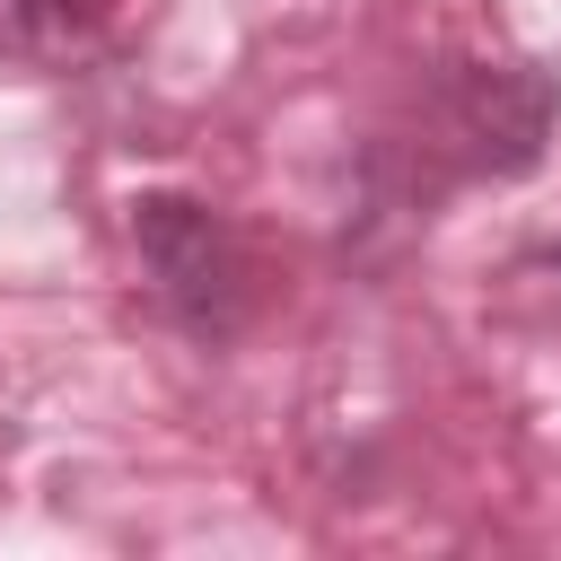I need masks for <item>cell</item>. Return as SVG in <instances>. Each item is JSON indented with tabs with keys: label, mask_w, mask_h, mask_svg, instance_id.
<instances>
[{
	"label": "cell",
	"mask_w": 561,
	"mask_h": 561,
	"mask_svg": "<svg viewBox=\"0 0 561 561\" xmlns=\"http://www.w3.org/2000/svg\"><path fill=\"white\" fill-rule=\"evenodd\" d=\"M131 237H140V263L167 298V316L184 333H237L245 324V298H254V263L237 245V228L210 210V202H184V193H140L131 202Z\"/></svg>",
	"instance_id": "6da1fadb"
},
{
	"label": "cell",
	"mask_w": 561,
	"mask_h": 561,
	"mask_svg": "<svg viewBox=\"0 0 561 561\" xmlns=\"http://www.w3.org/2000/svg\"><path fill=\"white\" fill-rule=\"evenodd\" d=\"M473 140L491 167H535L543 123H552V79L543 70H482L473 79Z\"/></svg>",
	"instance_id": "7a4b0ae2"
},
{
	"label": "cell",
	"mask_w": 561,
	"mask_h": 561,
	"mask_svg": "<svg viewBox=\"0 0 561 561\" xmlns=\"http://www.w3.org/2000/svg\"><path fill=\"white\" fill-rule=\"evenodd\" d=\"M105 18V0H0V53L26 61H61L70 44H88Z\"/></svg>",
	"instance_id": "3957f363"
}]
</instances>
